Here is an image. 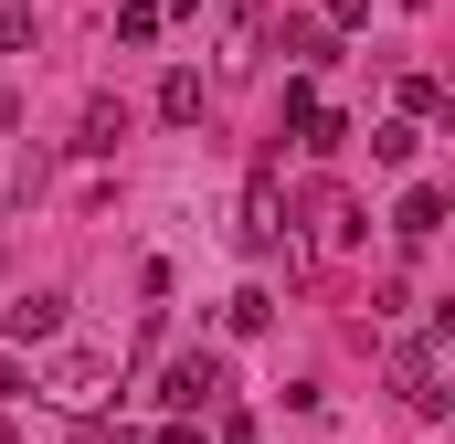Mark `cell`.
<instances>
[{
  "label": "cell",
  "mask_w": 455,
  "mask_h": 444,
  "mask_svg": "<svg viewBox=\"0 0 455 444\" xmlns=\"http://www.w3.org/2000/svg\"><path fill=\"white\" fill-rule=\"evenodd\" d=\"M223 392H233L223 349H191V360H170V381H159V402H170V413H223Z\"/></svg>",
  "instance_id": "obj_1"
},
{
  "label": "cell",
  "mask_w": 455,
  "mask_h": 444,
  "mask_svg": "<svg viewBox=\"0 0 455 444\" xmlns=\"http://www.w3.org/2000/svg\"><path fill=\"white\" fill-rule=\"evenodd\" d=\"M107 349H64V360H53V370H43V392H53V402H64V413H96V392H107Z\"/></svg>",
  "instance_id": "obj_2"
},
{
  "label": "cell",
  "mask_w": 455,
  "mask_h": 444,
  "mask_svg": "<svg viewBox=\"0 0 455 444\" xmlns=\"http://www.w3.org/2000/svg\"><path fill=\"white\" fill-rule=\"evenodd\" d=\"M233 233H243V254H275V243H286V202H275V170H254V180H243V222H233Z\"/></svg>",
  "instance_id": "obj_3"
},
{
  "label": "cell",
  "mask_w": 455,
  "mask_h": 444,
  "mask_svg": "<svg viewBox=\"0 0 455 444\" xmlns=\"http://www.w3.org/2000/svg\"><path fill=\"white\" fill-rule=\"evenodd\" d=\"M392 233H403V243H435V233H445V191H435V180H413V191H403V212H392Z\"/></svg>",
  "instance_id": "obj_4"
},
{
  "label": "cell",
  "mask_w": 455,
  "mask_h": 444,
  "mask_svg": "<svg viewBox=\"0 0 455 444\" xmlns=\"http://www.w3.org/2000/svg\"><path fill=\"white\" fill-rule=\"evenodd\" d=\"M0 329H11V338H21V349H32V338H53V329H64V297L43 286V297H21V307H11Z\"/></svg>",
  "instance_id": "obj_5"
},
{
  "label": "cell",
  "mask_w": 455,
  "mask_h": 444,
  "mask_svg": "<svg viewBox=\"0 0 455 444\" xmlns=\"http://www.w3.org/2000/svg\"><path fill=\"white\" fill-rule=\"evenodd\" d=\"M254 11H265V0H223V21H212L223 64H243V53H254Z\"/></svg>",
  "instance_id": "obj_6"
},
{
  "label": "cell",
  "mask_w": 455,
  "mask_h": 444,
  "mask_svg": "<svg viewBox=\"0 0 455 444\" xmlns=\"http://www.w3.org/2000/svg\"><path fill=\"white\" fill-rule=\"evenodd\" d=\"M159 116H170V127H191V116H202V75H191V64L159 85Z\"/></svg>",
  "instance_id": "obj_7"
},
{
  "label": "cell",
  "mask_w": 455,
  "mask_h": 444,
  "mask_svg": "<svg viewBox=\"0 0 455 444\" xmlns=\"http://www.w3.org/2000/svg\"><path fill=\"white\" fill-rule=\"evenodd\" d=\"M223 318H233V338H254L265 318H275V297H265V286H233V297H223Z\"/></svg>",
  "instance_id": "obj_8"
},
{
  "label": "cell",
  "mask_w": 455,
  "mask_h": 444,
  "mask_svg": "<svg viewBox=\"0 0 455 444\" xmlns=\"http://www.w3.org/2000/svg\"><path fill=\"white\" fill-rule=\"evenodd\" d=\"M116 138H127V116H116V107H107V96H96V107H85V138H75V148H85V159H107Z\"/></svg>",
  "instance_id": "obj_9"
},
{
  "label": "cell",
  "mask_w": 455,
  "mask_h": 444,
  "mask_svg": "<svg viewBox=\"0 0 455 444\" xmlns=\"http://www.w3.org/2000/svg\"><path fill=\"white\" fill-rule=\"evenodd\" d=\"M286 53H297V75H318L329 64V21H286Z\"/></svg>",
  "instance_id": "obj_10"
},
{
  "label": "cell",
  "mask_w": 455,
  "mask_h": 444,
  "mask_svg": "<svg viewBox=\"0 0 455 444\" xmlns=\"http://www.w3.org/2000/svg\"><path fill=\"white\" fill-rule=\"evenodd\" d=\"M413 148H424V138H413V116H392V127H371V159H381V170H403Z\"/></svg>",
  "instance_id": "obj_11"
},
{
  "label": "cell",
  "mask_w": 455,
  "mask_h": 444,
  "mask_svg": "<svg viewBox=\"0 0 455 444\" xmlns=\"http://www.w3.org/2000/svg\"><path fill=\"white\" fill-rule=\"evenodd\" d=\"M159 21H170L159 0H116V43H159Z\"/></svg>",
  "instance_id": "obj_12"
},
{
  "label": "cell",
  "mask_w": 455,
  "mask_h": 444,
  "mask_svg": "<svg viewBox=\"0 0 455 444\" xmlns=\"http://www.w3.org/2000/svg\"><path fill=\"white\" fill-rule=\"evenodd\" d=\"M307 127H318V85H307V75H286V138L307 148Z\"/></svg>",
  "instance_id": "obj_13"
},
{
  "label": "cell",
  "mask_w": 455,
  "mask_h": 444,
  "mask_svg": "<svg viewBox=\"0 0 455 444\" xmlns=\"http://www.w3.org/2000/svg\"><path fill=\"white\" fill-rule=\"evenodd\" d=\"M403 116H413V127H424V116H445V85H435V75H403Z\"/></svg>",
  "instance_id": "obj_14"
},
{
  "label": "cell",
  "mask_w": 455,
  "mask_h": 444,
  "mask_svg": "<svg viewBox=\"0 0 455 444\" xmlns=\"http://www.w3.org/2000/svg\"><path fill=\"white\" fill-rule=\"evenodd\" d=\"M0 53H32V0H0Z\"/></svg>",
  "instance_id": "obj_15"
},
{
  "label": "cell",
  "mask_w": 455,
  "mask_h": 444,
  "mask_svg": "<svg viewBox=\"0 0 455 444\" xmlns=\"http://www.w3.org/2000/svg\"><path fill=\"white\" fill-rule=\"evenodd\" d=\"M318 222H329V243H360V233H371V212H360V202H329Z\"/></svg>",
  "instance_id": "obj_16"
},
{
  "label": "cell",
  "mask_w": 455,
  "mask_h": 444,
  "mask_svg": "<svg viewBox=\"0 0 455 444\" xmlns=\"http://www.w3.org/2000/svg\"><path fill=\"white\" fill-rule=\"evenodd\" d=\"M148 444H202V413H170V424H159Z\"/></svg>",
  "instance_id": "obj_17"
},
{
  "label": "cell",
  "mask_w": 455,
  "mask_h": 444,
  "mask_svg": "<svg viewBox=\"0 0 455 444\" xmlns=\"http://www.w3.org/2000/svg\"><path fill=\"white\" fill-rule=\"evenodd\" d=\"M349 21H371V0H329V32H349Z\"/></svg>",
  "instance_id": "obj_18"
},
{
  "label": "cell",
  "mask_w": 455,
  "mask_h": 444,
  "mask_svg": "<svg viewBox=\"0 0 455 444\" xmlns=\"http://www.w3.org/2000/svg\"><path fill=\"white\" fill-rule=\"evenodd\" d=\"M159 11H202V0H159Z\"/></svg>",
  "instance_id": "obj_19"
}]
</instances>
